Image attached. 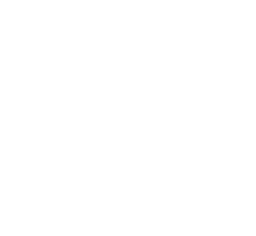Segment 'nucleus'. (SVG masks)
<instances>
[]
</instances>
